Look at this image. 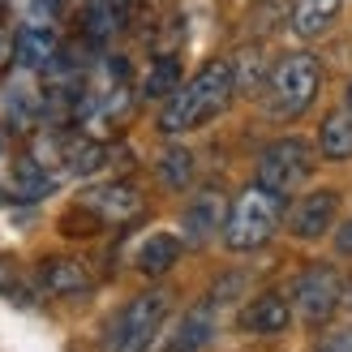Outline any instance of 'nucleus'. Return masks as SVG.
Listing matches in <instances>:
<instances>
[{"mask_svg":"<svg viewBox=\"0 0 352 352\" xmlns=\"http://www.w3.org/2000/svg\"><path fill=\"white\" fill-rule=\"evenodd\" d=\"M236 95V65L232 60H206L185 86H176L160 112V129L168 138H181L189 129H202L206 120H215L228 99Z\"/></svg>","mask_w":352,"mask_h":352,"instance_id":"1","label":"nucleus"},{"mask_svg":"<svg viewBox=\"0 0 352 352\" xmlns=\"http://www.w3.org/2000/svg\"><path fill=\"white\" fill-rule=\"evenodd\" d=\"M284 223V193H275L267 185H250L245 193H236L232 210L223 219V245L236 254H250V250H262Z\"/></svg>","mask_w":352,"mask_h":352,"instance_id":"2","label":"nucleus"},{"mask_svg":"<svg viewBox=\"0 0 352 352\" xmlns=\"http://www.w3.org/2000/svg\"><path fill=\"white\" fill-rule=\"evenodd\" d=\"M168 309H172V292H164V288L138 292L108 322V336H103L99 352H146L155 344V336H160Z\"/></svg>","mask_w":352,"mask_h":352,"instance_id":"3","label":"nucleus"},{"mask_svg":"<svg viewBox=\"0 0 352 352\" xmlns=\"http://www.w3.org/2000/svg\"><path fill=\"white\" fill-rule=\"evenodd\" d=\"M318 82H322V69L309 52L279 56L267 78V112L275 120H296L314 103V95H318Z\"/></svg>","mask_w":352,"mask_h":352,"instance_id":"4","label":"nucleus"},{"mask_svg":"<svg viewBox=\"0 0 352 352\" xmlns=\"http://www.w3.org/2000/svg\"><path fill=\"white\" fill-rule=\"evenodd\" d=\"M309 172H314V151L305 138H279L258 160V185H267L288 198V193H296L309 181Z\"/></svg>","mask_w":352,"mask_h":352,"instance_id":"5","label":"nucleus"},{"mask_svg":"<svg viewBox=\"0 0 352 352\" xmlns=\"http://www.w3.org/2000/svg\"><path fill=\"white\" fill-rule=\"evenodd\" d=\"M292 301H296V314H301L309 327H322L331 314L340 309V301H344V279L336 275V267L314 262V267H305L301 275H296Z\"/></svg>","mask_w":352,"mask_h":352,"instance_id":"6","label":"nucleus"},{"mask_svg":"<svg viewBox=\"0 0 352 352\" xmlns=\"http://www.w3.org/2000/svg\"><path fill=\"white\" fill-rule=\"evenodd\" d=\"M340 215V193L336 189H314L305 198H296V206L288 210V232L301 241H318L331 232V223Z\"/></svg>","mask_w":352,"mask_h":352,"instance_id":"7","label":"nucleus"},{"mask_svg":"<svg viewBox=\"0 0 352 352\" xmlns=\"http://www.w3.org/2000/svg\"><path fill=\"white\" fill-rule=\"evenodd\" d=\"M223 219H228L223 193L219 189H202L198 198H189V206L181 210V232H185L189 245H202L215 232H223Z\"/></svg>","mask_w":352,"mask_h":352,"instance_id":"8","label":"nucleus"},{"mask_svg":"<svg viewBox=\"0 0 352 352\" xmlns=\"http://www.w3.org/2000/svg\"><path fill=\"white\" fill-rule=\"evenodd\" d=\"M82 206L103 215L108 223H125L133 219L138 210H142V198H138V189L125 185V181H112V185H91L82 193Z\"/></svg>","mask_w":352,"mask_h":352,"instance_id":"9","label":"nucleus"},{"mask_svg":"<svg viewBox=\"0 0 352 352\" xmlns=\"http://www.w3.org/2000/svg\"><path fill=\"white\" fill-rule=\"evenodd\" d=\"M236 322H241V331H250V336H279V331H288V322H292V305L279 292H262L241 309Z\"/></svg>","mask_w":352,"mask_h":352,"instance_id":"10","label":"nucleus"},{"mask_svg":"<svg viewBox=\"0 0 352 352\" xmlns=\"http://www.w3.org/2000/svg\"><path fill=\"white\" fill-rule=\"evenodd\" d=\"M129 22V0H86L82 9V30L91 43H108L116 39Z\"/></svg>","mask_w":352,"mask_h":352,"instance_id":"11","label":"nucleus"},{"mask_svg":"<svg viewBox=\"0 0 352 352\" xmlns=\"http://www.w3.org/2000/svg\"><path fill=\"white\" fill-rule=\"evenodd\" d=\"M181 254H185V241L176 232H151L142 245H138L133 267L142 275H164V271H172L176 262H181Z\"/></svg>","mask_w":352,"mask_h":352,"instance_id":"12","label":"nucleus"},{"mask_svg":"<svg viewBox=\"0 0 352 352\" xmlns=\"http://www.w3.org/2000/svg\"><path fill=\"white\" fill-rule=\"evenodd\" d=\"M39 288L52 296H78L91 288V271L74 258H47L39 267Z\"/></svg>","mask_w":352,"mask_h":352,"instance_id":"13","label":"nucleus"},{"mask_svg":"<svg viewBox=\"0 0 352 352\" xmlns=\"http://www.w3.org/2000/svg\"><path fill=\"white\" fill-rule=\"evenodd\" d=\"M336 17H340V0H296L292 5V34L318 39V34L331 30Z\"/></svg>","mask_w":352,"mask_h":352,"instance_id":"14","label":"nucleus"},{"mask_svg":"<svg viewBox=\"0 0 352 352\" xmlns=\"http://www.w3.org/2000/svg\"><path fill=\"white\" fill-rule=\"evenodd\" d=\"M52 56H56V34L47 26H22L17 30V60L26 69H43V65H52Z\"/></svg>","mask_w":352,"mask_h":352,"instance_id":"15","label":"nucleus"},{"mask_svg":"<svg viewBox=\"0 0 352 352\" xmlns=\"http://www.w3.org/2000/svg\"><path fill=\"white\" fill-rule=\"evenodd\" d=\"M318 146L327 160H352V112H331L318 129Z\"/></svg>","mask_w":352,"mask_h":352,"instance_id":"16","label":"nucleus"},{"mask_svg":"<svg viewBox=\"0 0 352 352\" xmlns=\"http://www.w3.org/2000/svg\"><path fill=\"white\" fill-rule=\"evenodd\" d=\"M206 336H210V318H206V309H198V314H189L181 322V331H176L160 352H202Z\"/></svg>","mask_w":352,"mask_h":352,"instance_id":"17","label":"nucleus"},{"mask_svg":"<svg viewBox=\"0 0 352 352\" xmlns=\"http://www.w3.org/2000/svg\"><path fill=\"white\" fill-rule=\"evenodd\" d=\"M160 176H164L172 189H185V185L193 181V155H189L185 146L164 151V160H160Z\"/></svg>","mask_w":352,"mask_h":352,"instance_id":"18","label":"nucleus"},{"mask_svg":"<svg viewBox=\"0 0 352 352\" xmlns=\"http://www.w3.org/2000/svg\"><path fill=\"white\" fill-rule=\"evenodd\" d=\"M176 78H181V65H176L172 56L155 60V69H151V74H146V82H142V95H146V99L172 95V91H176Z\"/></svg>","mask_w":352,"mask_h":352,"instance_id":"19","label":"nucleus"},{"mask_svg":"<svg viewBox=\"0 0 352 352\" xmlns=\"http://www.w3.org/2000/svg\"><path fill=\"white\" fill-rule=\"evenodd\" d=\"M65 164H69V172H95V168L108 164V151L99 142H69L65 146Z\"/></svg>","mask_w":352,"mask_h":352,"instance_id":"20","label":"nucleus"},{"mask_svg":"<svg viewBox=\"0 0 352 352\" xmlns=\"http://www.w3.org/2000/svg\"><path fill=\"white\" fill-rule=\"evenodd\" d=\"M17 185H22V193H39V189H47L52 181L39 172V164H34V160H26L22 168H17Z\"/></svg>","mask_w":352,"mask_h":352,"instance_id":"21","label":"nucleus"},{"mask_svg":"<svg viewBox=\"0 0 352 352\" xmlns=\"http://www.w3.org/2000/svg\"><path fill=\"white\" fill-rule=\"evenodd\" d=\"M318 352H352V327L336 331V336H327V340L318 344Z\"/></svg>","mask_w":352,"mask_h":352,"instance_id":"22","label":"nucleus"},{"mask_svg":"<svg viewBox=\"0 0 352 352\" xmlns=\"http://www.w3.org/2000/svg\"><path fill=\"white\" fill-rule=\"evenodd\" d=\"M9 60H17V34L0 30V74L9 69Z\"/></svg>","mask_w":352,"mask_h":352,"instance_id":"23","label":"nucleus"},{"mask_svg":"<svg viewBox=\"0 0 352 352\" xmlns=\"http://www.w3.org/2000/svg\"><path fill=\"white\" fill-rule=\"evenodd\" d=\"M17 288V267L9 258H0V292H13Z\"/></svg>","mask_w":352,"mask_h":352,"instance_id":"24","label":"nucleus"},{"mask_svg":"<svg viewBox=\"0 0 352 352\" xmlns=\"http://www.w3.org/2000/svg\"><path fill=\"white\" fill-rule=\"evenodd\" d=\"M336 250H340L344 258H352V219L340 223V232H336Z\"/></svg>","mask_w":352,"mask_h":352,"instance_id":"25","label":"nucleus"},{"mask_svg":"<svg viewBox=\"0 0 352 352\" xmlns=\"http://www.w3.org/2000/svg\"><path fill=\"white\" fill-rule=\"evenodd\" d=\"M344 301H348V305H352V284H344Z\"/></svg>","mask_w":352,"mask_h":352,"instance_id":"26","label":"nucleus"},{"mask_svg":"<svg viewBox=\"0 0 352 352\" xmlns=\"http://www.w3.org/2000/svg\"><path fill=\"white\" fill-rule=\"evenodd\" d=\"M348 112H352V86H348Z\"/></svg>","mask_w":352,"mask_h":352,"instance_id":"27","label":"nucleus"}]
</instances>
